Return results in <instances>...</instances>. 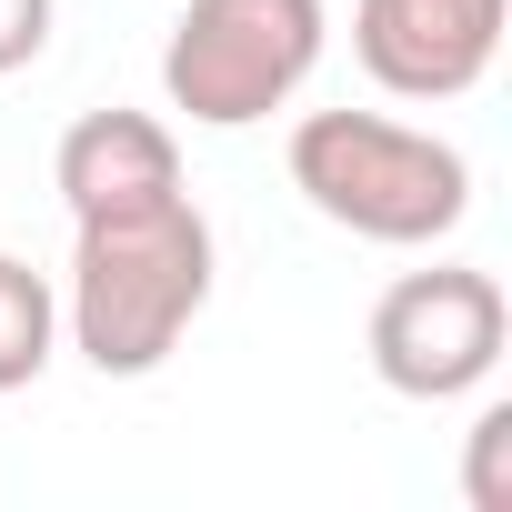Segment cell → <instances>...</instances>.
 <instances>
[{
	"label": "cell",
	"mask_w": 512,
	"mask_h": 512,
	"mask_svg": "<svg viewBox=\"0 0 512 512\" xmlns=\"http://www.w3.org/2000/svg\"><path fill=\"white\" fill-rule=\"evenodd\" d=\"M211 221L191 191L171 201H141V211H101V221H71V282H61V332L71 352L101 372V382H141L161 372L191 322L211 312Z\"/></svg>",
	"instance_id": "6da1fadb"
},
{
	"label": "cell",
	"mask_w": 512,
	"mask_h": 512,
	"mask_svg": "<svg viewBox=\"0 0 512 512\" xmlns=\"http://www.w3.org/2000/svg\"><path fill=\"white\" fill-rule=\"evenodd\" d=\"M292 191L382 251H432L472 211V161L442 131H412L392 111H302L292 121Z\"/></svg>",
	"instance_id": "7a4b0ae2"
},
{
	"label": "cell",
	"mask_w": 512,
	"mask_h": 512,
	"mask_svg": "<svg viewBox=\"0 0 512 512\" xmlns=\"http://www.w3.org/2000/svg\"><path fill=\"white\" fill-rule=\"evenodd\" d=\"M322 41V0H181L161 41V101L201 131H251L322 71Z\"/></svg>",
	"instance_id": "3957f363"
},
{
	"label": "cell",
	"mask_w": 512,
	"mask_h": 512,
	"mask_svg": "<svg viewBox=\"0 0 512 512\" xmlns=\"http://www.w3.org/2000/svg\"><path fill=\"white\" fill-rule=\"evenodd\" d=\"M502 342H512V302L472 262L402 272L372 302V372L402 402H462V392H482L502 372Z\"/></svg>",
	"instance_id": "277c9868"
},
{
	"label": "cell",
	"mask_w": 512,
	"mask_h": 512,
	"mask_svg": "<svg viewBox=\"0 0 512 512\" xmlns=\"http://www.w3.org/2000/svg\"><path fill=\"white\" fill-rule=\"evenodd\" d=\"M512 0H352V61L392 101H462L502 61Z\"/></svg>",
	"instance_id": "5b68a950"
},
{
	"label": "cell",
	"mask_w": 512,
	"mask_h": 512,
	"mask_svg": "<svg viewBox=\"0 0 512 512\" xmlns=\"http://www.w3.org/2000/svg\"><path fill=\"white\" fill-rule=\"evenodd\" d=\"M51 181H61L71 221L141 211V201H171V191H181V141H171V121H151V111H121V101H111V111H81V121L61 131Z\"/></svg>",
	"instance_id": "8992f818"
},
{
	"label": "cell",
	"mask_w": 512,
	"mask_h": 512,
	"mask_svg": "<svg viewBox=\"0 0 512 512\" xmlns=\"http://www.w3.org/2000/svg\"><path fill=\"white\" fill-rule=\"evenodd\" d=\"M61 352V282L0 251V392H31Z\"/></svg>",
	"instance_id": "52a82bcc"
},
{
	"label": "cell",
	"mask_w": 512,
	"mask_h": 512,
	"mask_svg": "<svg viewBox=\"0 0 512 512\" xmlns=\"http://www.w3.org/2000/svg\"><path fill=\"white\" fill-rule=\"evenodd\" d=\"M462 502L472 512H512V402H482L472 452H462Z\"/></svg>",
	"instance_id": "ba28073f"
},
{
	"label": "cell",
	"mask_w": 512,
	"mask_h": 512,
	"mask_svg": "<svg viewBox=\"0 0 512 512\" xmlns=\"http://www.w3.org/2000/svg\"><path fill=\"white\" fill-rule=\"evenodd\" d=\"M51 11H61V0H0V81L51 51Z\"/></svg>",
	"instance_id": "9c48e42d"
}]
</instances>
